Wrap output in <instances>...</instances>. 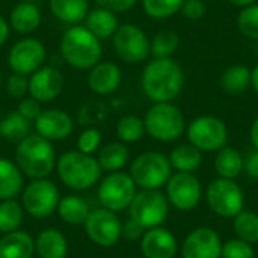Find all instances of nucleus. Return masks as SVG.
I'll return each mask as SVG.
<instances>
[{"mask_svg":"<svg viewBox=\"0 0 258 258\" xmlns=\"http://www.w3.org/2000/svg\"><path fill=\"white\" fill-rule=\"evenodd\" d=\"M251 74L252 70H249L245 65H233L224 71L221 76V86L228 94H243L251 86Z\"/></svg>","mask_w":258,"mask_h":258,"instance_id":"obj_32","label":"nucleus"},{"mask_svg":"<svg viewBox=\"0 0 258 258\" xmlns=\"http://www.w3.org/2000/svg\"><path fill=\"white\" fill-rule=\"evenodd\" d=\"M41 9L33 2H20L9 14V26L18 33H32L41 24Z\"/></svg>","mask_w":258,"mask_h":258,"instance_id":"obj_21","label":"nucleus"},{"mask_svg":"<svg viewBox=\"0 0 258 258\" xmlns=\"http://www.w3.org/2000/svg\"><path fill=\"white\" fill-rule=\"evenodd\" d=\"M56 154L51 141L41 135H29L18 142L15 150V165L29 178H45L56 168Z\"/></svg>","mask_w":258,"mask_h":258,"instance_id":"obj_2","label":"nucleus"},{"mask_svg":"<svg viewBox=\"0 0 258 258\" xmlns=\"http://www.w3.org/2000/svg\"><path fill=\"white\" fill-rule=\"evenodd\" d=\"M9 29H11L9 23L3 17H0V45H3L6 42V39L9 36Z\"/></svg>","mask_w":258,"mask_h":258,"instance_id":"obj_47","label":"nucleus"},{"mask_svg":"<svg viewBox=\"0 0 258 258\" xmlns=\"http://www.w3.org/2000/svg\"><path fill=\"white\" fill-rule=\"evenodd\" d=\"M222 258H254L255 252L251 246V243L242 240V239H234L222 245Z\"/></svg>","mask_w":258,"mask_h":258,"instance_id":"obj_39","label":"nucleus"},{"mask_svg":"<svg viewBox=\"0 0 258 258\" xmlns=\"http://www.w3.org/2000/svg\"><path fill=\"white\" fill-rule=\"evenodd\" d=\"M47 57L45 45L35 38H23L15 42L8 54V63L17 74L30 76L39 70Z\"/></svg>","mask_w":258,"mask_h":258,"instance_id":"obj_13","label":"nucleus"},{"mask_svg":"<svg viewBox=\"0 0 258 258\" xmlns=\"http://www.w3.org/2000/svg\"><path fill=\"white\" fill-rule=\"evenodd\" d=\"M18 113H21L26 119H29L30 122L32 121H35L38 116H39V113L42 112L41 110V106H39V101H36L35 98H21V101H20V104H18V110H17Z\"/></svg>","mask_w":258,"mask_h":258,"instance_id":"obj_43","label":"nucleus"},{"mask_svg":"<svg viewBox=\"0 0 258 258\" xmlns=\"http://www.w3.org/2000/svg\"><path fill=\"white\" fill-rule=\"evenodd\" d=\"M180 45L178 35L172 30H162L154 35V38L150 42V53L154 56V59H163L171 57Z\"/></svg>","mask_w":258,"mask_h":258,"instance_id":"obj_34","label":"nucleus"},{"mask_svg":"<svg viewBox=\"0 0 258 258\" xmlns=\"http://www.w3.org/2000/svg\"><path fill=\"white\" fill-rule=\"evenodd\" d=\"M35 240L26 231H12L0 239V258H32Z\"/></svg>","mask_w":258,"mask_h":258,"instance_id":"obj_22","label":"nucleus"},{"mask_svg":"<svg viewBox=\"0 0 258 258\" xmlns=\"http://www.w3.org/2000/svg\"><path fill=\"white\" fill-rule=\"evenodd\" d=\"M136 195V184L130 174L110 172L98 186V201L110 212H122L130 207Z\"/></svg>","mask_w":258,"mask_h":258,"instance_id":"obj_10","label":"nucleus"},{"mask_svg":"<svg viewBox=\"0 0 258 258\" xmlns=\"http://www.w3.org/2000/svg\"><path fill=\"white\" fill-rule=\"evenodd\" d=\"M177 248L174 234L162 227L150 228L141 239V249L145 258H174Z\"/></svg>","mask_w":258,"mask_h":258,"instance_id":"obj_19","label":"nucleus"},{"mask_svg":"<svg viewBox=\"0 0 258 258\" xmlns=\"http://www.w3.org/2000/svg\"><path fill=\"white\" fill-rule=\"evenodd\" d=\"M24 209L23 206L12 200H3L0 203V233L8 234L17 231L23 222Z\"/></svg>","mask_w":258,"mask_h":258,"instance_id":"obj_33","label":"nucleus"},{"mask_svg":"<svg viewBox=\"0 0 258 258\" xmlns=\"http://www.w3.org/2000/svg\"><path fill=\"white\" fill-rule=\"evenodd\" d=\"M56 212L59 218L68 225H83L86 218L91 213L88 203L82 197H77V195L63 197L59 201Z\"/></svg>","mask_w":258,"mask_h":258,"instance_id":"obj_26","label":"nucleus"},{"mask_svg":"<svg viewBox=\"0 0 258 258\" xmlns=\"http://www.w3.org/2000/svg\"><path fill=\"white\" fill-rule=\"evenodd\" d=\"M6 92H8L9 97L17 98V100L24 98L26 94L29 92V79H27V76L14 73L6 82Z\"/></svg>","mask_w":258,"mask_h":258,"instance_id":"obj_41","label":"nucleus"},{"mask_svg":"<svg viewBox=\"0 0 258 258\" xmlns=\"http://www.w3.org/2000/svg\"><path fill=\"white\" fill-rule=\"evenodd\" d=\"M20 2H35V0H20Z\"/></svg>","mask_w":258,"mask_h":258,"instance_id":"obj_51","label":"nucleus"},{"mask_svg":"<svg viewBox=\"0 0 258 258\" xmlns=\"http://www.w3.org/2000/svg\"><path fill=\"white\" fill-rule=\"evenodd\" d=\"M144 124L145 132L160 142L178 139L186 128L181 110L172 103H154V106L148 109Z\"/></svg>","mask_w":258,"mask_h":258,"instance_id":"obj_5","label":"nucleus"},{"mask_svg":"<svg viewBox=\"0 0 258 258\" xmlns=\"http://www.w3.org/2000/svg\"><path fill=\"white\" fill-rule=\"evenodd\" d=\"M0 85H2V71H0Z\"/></svg>","mask_w":258,"mask_h":258,"instance_id":"obj_52","label":"nucleus"},{"mask_svg":"<svg viewBox=\"0 0 258 258\" xmlns=\"http://www.w3.org/2000/svg\"><path fill=\"white\" fill-rule=\"evenodd\" d=\"M88 237L98 246H113L121 239V221L115 212L107 209H97L89 213L85 221Z\"/></svg>","mask_w":258,"mask_h":258,"instance_id":"obj_14","label":"nucleus"},{"mask_svg":"<svg viewBox=\"0 0 258 258\" xmlns=\"http://www.w3.org/2000/svg\"><path fill=\"white\" fill-rule=\"evenodd\" d=\"M145 124L144 119L135 116V115H125L122 116L116 124V136L127 144L138 142L145 135Z\"/></svg>","mask_w":258,"mask_h":258,"instance_id":"obj_36","label":"nucleus"},{"mask_svg":"<svg viewBox=\"0 0 258 258\" xmlns=\"http://www.w3.org/2000/svg\"><path fill=\"white\" fill-rule=\"evenodd\" d=\"M144 233H145V228L136 221H133L132 218L121 225V237H124L125 240H130V242L139 240L142 239Z\"/></svg>","mask_w":258,"mask_h":258,"instance_id":"obj_44","label":"nucleus"},{"mask_svg":"<svg viewBox=\"0 0 258 258\" xmlns=\"http://www.w3.org/2000/svg\"><path fill=\"white\" fill-rule=\"evenodd\" d=\"M60 181L73 190H86L101 177V168L91 154L82 151L63 153L56 162Z\"/></svg>","mask_w":258,"mask_h":258,"instance_id":"obj_4","label":"nucleus"},{"mask_svg":"<svg viewBox=\"0 0 258 258\" xmlns=\"http://www.w3.org/2000/svg\"><path fill=\"white\" fill-rule=\"evenodd\" d=\"M121 70L113 62H98L91 68L88 76V85L92 92L98 95H107L118 89L121 85Z\"/></svg>","mask_w":258,"mask_h":258,"instance_id":"obj_20","label":"nucleus"},{"mask_svg":"<svg viewBox=\"0 0 258 258\" xmlns=\"http://www.w3.org/2000/svg\"><path fill=\"white\" fill-rule=\"evenodd\" d=\"M251 141H252L254 148L258 150V118L254 121V124L251 127Z\"/></svg>","mask_w":258,"mask_h":258,"instance_id":"obj_48","label":"nucleus"},{"mask_svg":"<svg viewBox=\"0 0 258 258\" xmlns=\"http://www.w3.org/2000/svg\"><path fill=\"white\" fill-rule=\"evenodd\" d=\"M237 24L245 36L251 39H258V3L242 8L237 17Z\"/></svg>","mask_w":258,"mask_h":258,"instance_id":"obj_38","label":"nucleus"},{"mask_svg":"<svg viewBox=\"0 0 258 258\" xmlns=\"http://www.w3.org/2000/svg\"><path fill=\"white\" fill-rule=\"evenodd\" d=\"M215 168L219 177L234 180L243 171V157L237 150L231 147H224L218 151V156L215 159Z\"/></svg>","mask_w":258,"mask_h":258,"instance_id":"obj_29","label":"nucleus"},{"mask_svg":"<svg viewBox=\"0 0 258 258\" xmlns=\"http://www.w3.org/2000/svg\"><path fill=\"white\" fill-rule=\"evenodd\" d=\"M112 44L116 56L127 63H141L150 56V39L135 24L118 26L112 36Z\"/></svg>","mask_w":258,"mask_h":258,"instance_id":"obj_12","label":"nucleus"},{"mask_svg":"<svg viewBox=\"0 0 258 258\" xmlns=\"http://www.w3.org/2000/svg\"><path fill=\"white\" fill-rule=\"evenodd\" d=\"M180 11L189 20H200L206 15L207 6L203 0H184Z\"/></svg>","mask_w":258,"mask_h":258,"instance_id":"obj_42","label":"nucleus"},{"mask_svg":"<svg viewBox=\"0 0 258 258\" xmlns=\"http://www.w3.org/2000/svg\"><path fill=\"white\" fill-rule=\"evenodd\" d=\"M97 162L101 171L116 172L128 162V148L121 142H110L101 148Z\"/></svg>","mask_w":258,"mask_h":258,"instance_id":"obj_31","label":"nucleus"},{"mask_svg":"<svg viewBox=\"0 0 258 258\" xmlns=\"http://www.w3.org/2000/svg\"><path fill=\"white\" fill-rule=\"evenodd\" d=\"M166 195L175 209L192 210L201 200V183L192 172H177L166 183Z\"/></svg>","mask_w":258,"mask_h":258,"instance_id":"obj_15","label":"nucleus"},{"mask_svg":"<svg viewBox=\"0 0 258 258\" xmlns=\"http://www.w3.org/2000/svg\"><path fill=\"white\" fill-rule=\"evenodd\" d=\"M251 86L254 88V91L257 92L258 95V65H255V68L252 70V74H251Z\"/></svg>","mask_w":258,"mask_h":258,"instance_id":"obj_49","label":"nucleus"},{"mask_svg":"<svg viewBox=\"0 0 258 258\" xmlns=\"http://www.w3.org/2000/svg\"><path fill=\"white\" fill-rule=\"evenodd\" d=\"M172 175L169 159L157 151H148L138 156L130 166V177L141 189H159L168 183Z\"/></svg>","mask_w":258,"mask_h":258,"instance_id":"obj_6","label":"nucleus"},{"mask_svg":"<svg viewBox=\"0 0 258 258\" xmlns=\"http://www.w3.org/2000/svg\"><path fill=\"white\" fill-rule=\"evenodd\" d=\"M23 189V172L11 160L0 157V200H12Z\"/></svg>","mask_w":258,"mask_h":258,"instance_id":"obj_27","label":"nucleus"},{"mask_svg":"<svg viewBox=\"0 0 258 258\" xmlns=\"http://www.w3.org/2000/svg\"><path fill=\"white\" fill-rule=\"evenodd\" d=\"M183 85V68L172 57L150 60L141 76L142 91L154 103H171L180 95Z\"/></svg>","mask_w":258,"mask_h":258,"instance_id":"obj_1","label":"nucleus"},{"mask_svg":"<svg viewBox=\"0 0 258 258\" xmlns=\"http://www.w3.org/2000/svg\"><path fill=\"white\" fill-rule=\"evenodd\" d=\"M60 53L68 65L91 70L101 59V42L85 26H71L60 38Z\"/></svg>","mask_w":258,"mask_h":258,"instance_id":"obj_3","label":"nucleus"},{"mask_svg":"<svg viewBox=\"0 0 258 258\" xmlns=\"http://www.w3.org/2000/svg\"><path fill=\"white\" fill-rule=\"evenodd\" d=\"M234 231L237 239H242L248 243L258 242V215L255 212L242 210L234 216Z\"/></svg>","mask_w":258,"mask_h":258,"instance_id":"obj_35","label":"nucleus"},{"mask_svg":"<svg viewBox=\"0 0 258 258\" xmlns=\"http://www.w3.org/2000/svg\"><path fill=\"white\" fill-rule=\"evenodd\" d=\"M230 3L236 5V6H240V8H245L248 5H252V3H257V0H228Z\"/></svg>","mask_w":258,"mask_h":258,"instance_id":"obj_50","label":"nucleus"},{"mask_svg":"<svg viewBox=\"0 0 258 258\" xmlns=\"http://www.w3.org/2000/svg\"><path fill=\"white\" fill-rule=\"evenodd\" d=\"M130 218L145 230L160 227L168 218V198L159 189H142L136 192L130 207Z\"/></svg>","mask_w":258,"mask_h":258,"instance_id":"obj_7","label":"nucleus"},{"mask_svg":"<svg viewBox=\"0 0 258 258\" xmlns=\"http://www.w3.org/2000/svg\"><path fill=\"white\" fill-rule=\"evenodd\" d=\"M184 0H142L144 11L148 17L165 20L180 12Z\"/></svg>","mask_w":258,"mask_h":258,"instance_id":"obj_37","label":"nucleus"},{"mask_svg":"<svg viewBox=\"0 0 258 258\" xmlns=\"http://www.w3.org/2000/svg\"><path fill=\"white\" fill-rule=\"evenodd\" d=\"M100 8L109 9L112 12H125L132 9L138 0H95Z\"/></svg>","mask_w":258,"mask_h":258,"instance_id":"obj_45","label":"nucleus"},{"mask_svg":"<svg viewBox=\"0 0 258 258\" xmlns=\"http://www.w3.org/2000/svg\"><path fill=\"white\" fill-rule=\"evenodd\" d=\"M85 21H86L85 27L100 41L113 36V33L118 29V18L115 12L100 6L89 11Z\"/></svg>","mask_w":258,"mask_h":258,"instance_id":"obj_24","label":"nucleus"},{"mask_svg":"<svg viewBox=\"0 0 258 258\" xmlns=\"http://www.w3.org/2000/svg\"><path fill=\"white\" fill-rule=\"evenodd\" d=\"M60 201L57 186L47 178H36L24 189L21 206L27 215L36 219L48 218L57 210Z\"/></svg>","mask_w":258,"mask_h":258,"instance_id":"obj_8","label":"nucleus"},{"mask_svg":"<svg viewBox=\"0 0 258 258\" xmlns=\"http://www.w3.org/2000/svg\"><path fill=\"white\" fill-rule=\"evenodd\" d=\"M187 138L200 151H219L228 141V128L222 119L212 115H203L189 124Z\"/></svg>","mask_w":258,"mask_h":258,"instance_id":"obj_9","label":"nucleus"},{"mask_svg":"<svg viewBox=\"0 0 258 258\" xmlns=\"http://www.w3.org/2000/svg\"><path fill=\"white\" fill-rule=\"evenodd\" d=\"M243 169L246 174L252 178L258 180V150H254L245 160H243Z\"/></svg>","mask_w":258,"mask_h":258,"instance_id":"obj_46","label":"nucleus"},{"mask_svg":"<svg viewBox=\"0 0 258 258\" xmlns=\"http://www.w3.org/2000/svg\"><path fill=\"white\" fill-rule=\"evenodd\" d=\"M100 144H101V133L97 128H86L85 132H82V135L77 139V148L85 154L95 153Z\"/></svg>","mask_w":258,"mask_h":258,"instance_id":"obj_40","label":"nucleus"},{"mask_svg":"<svg viewBox=\"0 0 258 258\" xmlns=\"http://www.w3.org/2000/svg\"><path fill=\"white\" fill-rule=\"evenodd\" d=\"M30 121L18 112H11L0 121V136L8 142H21L30 135Z\"/></svg>","mask_w":258,"mask_h":258,"instance_id":"obj_30","label":"nucleus"},{"mask_svg":"<svg viewBox=\"0 0 258 258\" xmlns=\"http://www.w3.org/2000/svg\"><path fill=\"white\" fill-rule=\"evenodd\" d=\"M35 128L38 135L48 141H62L67 139L74 128L73 118L59 109L42 110L35 119Z\"/></svg>","mask_w":258,"mask_h":258,"instance_id":"obj_18","label":"nucleus"},{"mask_svg":"<svg viewBox=\"0 0 258 258\" xmlns=\"http://www.w3.org/2000/svg\"><path fill=\"white\" fill-rule=\"evenodd\" d=\"M207 204L218 216L234 218L243 210V192L234 180L216 178L206 192Z\"/></svg>","mask_w":258,"mask_h":258,"instance_id":"obj_11","label":"nucleus"},{"mask_svg":"<svg viewBox=\"0 0 258 258\" xmlns=\"http://www.w3.org/2000/svg\"><path fill=\"white\" fill-rule=\"evenodd\" d=\"M222 242L219 234L207 227L194 230L181 246L183 258H221Z\"/></svg>","mask_w":258,"mask_h":258,"instance_id":"obj_16","label":"nucleus"},{"mask_svg":"<svg viewBox=\"0 0 258 258\" xmlns=\"http://www.w3.org/2000/svg\"><path fill=\"white\" fill-rule=\"evenodd\" d=\"M50 11L63 23L79 24L86 18L89 5L88 0H50Z\"/></svg>","mask_w":258,"mask_h":258,"instance_id":"obj_25","label":"nucleus"},{"mask_svg":"<svg viewBox=\"0 0 258 258\" xmlns=\"http://www.w3.org/2000/svg\"><path fill=\"white\" fill-rule=\"evenodd\" d=\"M171 166L175 168L178 172H194L203 163L201 151L192 144H183L175 147L169 154Z\"/></svg>","mask_w":258,"mask_h":258,"instance_id":"obj_28","label":"nucleus"},{"mask_svg":"<svg viewBox=\"0 0 258 258\" xmlns=\"http://www.w3.org/2000/svg\"><path fill=\"white\" fill-rule=\"evenodd\" d=\"M35 251L39 258H65L68 252V242L59 230L48 228L38 234L35 240Z\"/></svg>","mask_w":258,"mask_h":258,"instance_id":"obj_23","label":"nucleus"},{"mask_svg":"<svg viewBox=\"0 0 258 258\" xmlns=\"http://www.w3.org/2000/svg\"><path fill=\"white\" fill-rule=\"evenodd\" d=\"M63 89V76L54 67H41L29 79V94L39 103L53 101Z\"/></svg>","mask_w":258,"mask_h":258,"instance_id":"obj_17","label":"nucleus"}]
</instances>
